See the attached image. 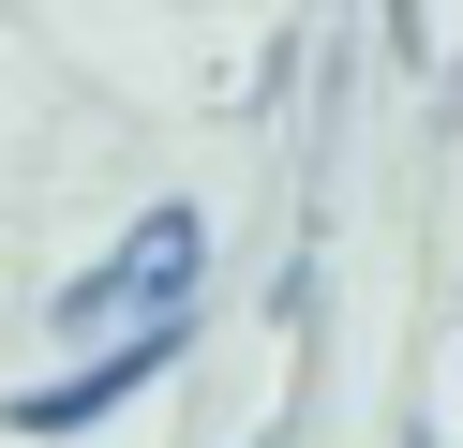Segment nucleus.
<instances>
[{"mask_svg": "<svg viewBox=\"0 0 463 448\" xmlns=\"http://www.w3.org/2000/svg\"><path fill=\"white\" fill-rule=\"evenodd\" d=\"M165 358H180V314H165V329H105V344L75 358L61 388H31V404H15V434H90V418H120L135 388L165 374Z\"/></svg>", "mask_w": 463, "mask_h": 448, "instance_id": "2", "label": "nucleus"}, {"mask_svg": "<svg viewBox=\"0 0 463 448\" xmlns=\"http://www.w3.org/2000/svg\"><path fill=\"white\" fill-rule=\"evenodd\" d=\"M194 284H210V224H194V209H150L105 269L61 284V329H75V344H105V329H165V314H194Z\"/></svg>", "mask_w": 463, "mask_h": 448, "instance_id": "1", "label": "nucleus"}]
</instances>
